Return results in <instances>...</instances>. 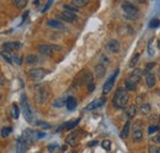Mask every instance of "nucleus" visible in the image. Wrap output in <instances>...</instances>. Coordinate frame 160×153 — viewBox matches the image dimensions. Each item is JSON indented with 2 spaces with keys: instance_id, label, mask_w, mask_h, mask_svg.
Listing matches in <instances>:
<instances>
[{
  "instance_id": "20",
  "label": "nucleus",
  "mask_w": 160,
  "mask_h": 153,
  "mask_svg": "<svg viewBox=\"0 0 160 153\" xmlns=\"http://www.w3.org/2000/svg\"><path fill=\"white\" fill-rule=\"evenodd\" d=\"M65 107H67V109L68 110H74L75 108H77V100H75V98L74 97H68L67 98V102H65Z\"/></svg>"
},
{
  "instance_id": "42",
  "label": "nucleus",
  "mask_w": 160,
  "mask_h": 153,
  "mask_svg": "<svg viewBox=\"0 0 160 153\" xmlns=\"http://www.w3.org/2000/svg\"><path fill=\"white\" fill-rule=\"evenodd\" d=\"M108 63H110L108 58L105 57V55H101V58H100V64H102V65H107Z\"/></svg>"
},
{
  "instance_id": "39",
  "label": "nucleus",
  "mask_w": 160,
  "mask_h": 153,
  "mask_svg": "<svg viewBox=\"0 0 160 153\" xmlns=\"http://www.w3.org/2000/svg\"><path fill=\"white\" fill-rule=\"evenodd\" d=\"M36 124H37L38 126H41V129H43V130H48V129L52 128L49 124H46V123H42V121H37Z\"/></svg>"
},
{
  "instance_id": "21",
  "label": "nucleus",
  "mask_w": 160,
  "mask_h": 153,
  "mask_svg": "<svg viewBox=\"0 0 160 153\" xmlns=\"http://www.w3.org/2000/svg\"><path fill=\"white\" fill-rule=\"evenodd\" d=\"M126 114H127V118L128 119H133L136 114H137V107L133 104V105H131L129 108H127V110H126Z\"/></svg>"
},
{
  "instance_id": "3",
  "label": "nucleus",
  "mask_w": 160,
  "mask_h": 153,
  "mask_svg": "<svg viewBox=\"0 0 160 153\" xmlns=\"http://www.w3.org/2000/svg\"><path fill=\"white\" fill-rule=\"evenodd\" d=\"M21 107H22V113H23V116H25V120L27 123H32L33 121V110L28 103V99H27V96L26 95H22L20 99Z\"/></svg>"
},
{
  "instance_id": "55",
  "label": "nucleus",
  "mask_w": 160,
  "mask_h": 153,
  "mask_svg": "<svg viewBox=\"0 0 160 153\" xmlns=\"http://www.w3.org/2000/svg\"><path fill=\"white\" fill-rule=\"evenodd\" d=\"M159 124H160V118H159Z\"/></svg>"
},
{
  "instance_id": "6",
  "label": "nucleus",
  "mask_w": 160,
  "mask_h": 153,
  "mask_svg": "<svg viewBox=\"0 0 160 153\" xmlns=\"http://www.w3.org/2000/svg\"><path fill=\"white\" fill-rule=\"evenodd\" d=\"M46 75H47V71L43 70V69H41V67L31 69V70L28 71V76H30L31 80H33V81H40V80H42Z\"/></svg>"
},
{
  "instance_id": "2",
  "label": "nucleus",
  "mask_w": 160,
  "mask_h": 153,
  "mask_svg": "<svg viewBox=\"0 0 160 153\" xmlns=\"http://www.w3.org/2000/svg\"><path fill=\"white\" fill-rule=\"evenodd\" d=\"M122 10H123L124 17H127L128 20H136L139 16V9L132 2H128V1L122 2Z\"/></svg>"
},
{
  "instance_id": "16",
  "label": "nucleus",
  "mask_w": 160,
  "mask_h": 153,
  "mask_svg": "<svg viewBox=\"0 0 160 153\" xmlns=\"http://www.w3.org/2000/svg\"><path fill=\"white\" fill-rule=\"evenodd\" d=\"M106 74V65H102V64H98L95 66V75L98 78H102Z\"/></svg>"
},
{
  "instance_id": "46",
  "label": "nucleus",
  "mask_w": 160,
  "mask_h": 153,
  "mask_svg": "<svg viewBox=\"0 0 160 153\" xmlns=\"http://www.w3.org/2000/svg\"><path fill=\"white\" fill-rule=\"evenodd\" d=\"M94 88H95V85L91 82V83H89V86H88V90H89V92H92L94 91Z\"/></svg>"
},
{
  "instance_id": "25",
  "label": "nucleus",
  "mask_w": 160,
  "mask_h": 153,
  "mask_svg": "<svg viewBox=\"0 0 160 153\" xmlns=\"http://www.w3.org/2000/svg\"><path fill=\"white\" fill-rule=\"evenodd\" d=\"M1 57L5 61L8 63H12V59H14V55H11V53L9 50H2L1 52Z\"/></svg>"
},
{
  "instance_id": "24",
  "label": "nucleus",
  "mask_w": 160,
  "mask_h": 153,
  "mask_svg": "<svg viewBox=\"0 0 160 153\" xmlns=\"http://www.w3.org/2000/svg\"><path fill=\"white\" fill-rule=\"evenodd\" d=\"M72 5H74L75 7H85L86 5H89V0H72Z\"/></svg>"
},
{
  "instance_id": "31",
  "label": "nucleus",
  "mask_w": 160,
  "mask_h": 153,
  "mask_svg": "<svg viewBox=\"0 0 160 153\" xmlns=\"http://www.w3.org/2000/svg\"><path fill=\"white\" fill-rule=\"evenodd\" d=\"M63 9H64V10H67V11H70V12H74V14H77V12H79V10H78V7H75L74 5H64V6H63Z\"/></svg>"
},
{
  "instance_id": "13",
  "label": "nucleus",
  "mask_w": 160,
  "mask_h": 153,
  "mask_svg": "<svg viewBox=\"0 0 160 153\" xmlns=\"http://www.w3.org/2000/svg\"><path fill=\"white\" fill-rule=\"evenodd\" d=\"M80 119H77V120H72V121H68L63 125H60L59 129H57V132H60L62 130H70V129H74L78 124H79Z\"/></svg>"
},
{
  "instance_id": "1",
  "label": "nucleus",
  "mask_w": 160,
  "mask_h": 153,
  "mask_svg": "<svg viewBox=\"0 0 160 153\" xmlns=\"http://www.w3.org/2000/svg\"><path fill=\"white\" fill-rule=\"evenodd\" d=\"M129 100V97H128V93L124 88H117L116 93H115V97H113V100H112V104L115 108H118V109H122L127 105Z\"/></svg>"
},
{
  "instance_id": "29",
  "label": "nucleus",
  "mask_w": 160,
  "mask_h": 153,
  "mask_svg": "<svg viewBox=\"0 0 160 153\" xmlns=\"http://www.w3.org/2000/svg\"><path fill=\"white\" fill-rule=\"evenodd\" d=\"M11 131H12V128H11V126H5V128H2V130H1V137H2V138L8 137L9 135L11 134Z\"/></svg>"
},
{
  "instance_id": "5",
  "label": "nucleus",
  "mask_w": 160,
  "mask_h": 153,
  "mask_svg": "<svg viewBox=\"0 0 160 153\" xmlns=\"http://www.w3.org/2000/svg\"><path fill=\"white\" fill-rule=\"evenodd\" d=\"M118 70H116L111 76L108 77L106 81H105V85H103V88H102V93L103 95H107L111 92V90L113 88V85H115V81H116V77L118 75Z\"/></svg>"
},
{
  "instance_id": "49",
  "label": "nucleus",
  "mask_w": 160,
  "mask_h": 153,
  "mask_svg": "<svg viewBox=\"0 0 160 153\" xmlns=\"http://www.w3.org/2000/svg\"><path fill=\"white\" fill-rule=\"evenodd\" d=\"M36 136H37V138H42V137H44L46 135L43 134V132H36Z\"/></svg>"
},
{
  "instance_id": "45",
  "label": "nucleus",
  "mask_w": 160,
  "mask_h": 153,
  "mask_svg": "<svg viewBox=\"0 0 160 153\" xmlns=\"http://www.w3.org/2000/svg\"><path fill=\"white\" fill-rule=\"evenodd\" d=\"M154 66H155V63H149V64H148V65L145 66V70H148V71H150V70H152V69H153Z\"/></svg>"
},
{
  "instance_id": "23",
  "label": "nucleus",
  "mask_w": 160,
  "mask_h": 153,
  "mask_svg": "<svg viewBox=\"0 0 160 153\" xmlns=\"http://www.w3.org/2000/svg\"><path fill=\"white\" fill-rule=\"evenodd\" d=\"M132 140H133V142H140L143 140V132H142V130H134L133 135H132Z\"/></svg>"
},
{
  "instance_id": "30",
  "label": "nucleus",
  "mask_w": 160,
  "mask_h": 153,
  "mask_svg": "<svg viewBox=\"0 0 160 153\" xmlns=\"http://www.w3.org/2000/svg\"><path fill=\"white\" fill-rule=\"evenodd\" d=\"M91 81H92V74H91L90 71H85L82 82H84V83H91Z\"/></svg>"
},
{
  "instance_id": "26",
  "label": "nucleus",
  "mask_w": 160,
  "mask_h": 153,
  "mask_svg": "<svg viewBox=\"0 0 160 153\" xmlns=\"http://www.w3.org/2000/svg\"><path fill=\"white\" fill-rule=\"evenodd\" d=\"M129 129H131V121H127V123H126V125H124V128H123V130H122V132H121V137H122L123 140L128 136Z\"/></svg>"
},
{
  "instance_id": "22",
  "label": "nucleus",
  "mask_w": 160,
  "mask_h": 153,
  "mask_svg": "<svg viewBox=\"0 0 160 153\" xmlns=\"http://www.w3.org/2000/svg\"><path fill=\"white\" fill-rule=\"evenodd\" d=\"M19 115H20V108L16 103H14L11 107V118L16 120V119H19Z\"/></svg>"
},
{
  "instance_id": "40",
  "label": "nucleus",
  "mask_w": 160,
  "mask_h": 153,
  "mask_svg": "<svg viewBox=\"0 0 160 153\" xmlns=\"http://www.w3.org/2000/svg\"><path fill=\"white\" fill-rule=\"evenodd\" d=\"M148 152L149 153H160V147H157V146H150L149 148H148Z\"/></svg>"
},
{
  "instance_id": "15",
  "label": "nucleus",
  "mask_w": 160,
  "mask_h": 153,
  "mask_svg": "<svg viewBox=\"0 0 160 153\" xmlns=\"http://www.w3.org/2000/svg\"><path fill=\"white\" fill-rule=\"evenodd\" d=\"M82 132L81 131H75V132H72V134L69 135L68 137H67V143L68 145H70V146H75L77 143H78V136L81 135Z\"/></svg>"
},
{
  "instance_id": "10",
  "label": "nucleus",
  "mask_w": 160,
  "mask_h": 153,
  "mask_svg": "<svg viewBox=\"0 0 160 153\" xmlns=\"http://www.w3.org/2000/svg\"><path fill=\"white\" fill-rule=\"evenodd\" d=\"M27 151V141L25 140V137H19L18 142H16V153H26Z\"/></svg>"
},
{
  "instance_id": "38",
  "label": "nucleus",
  "mask_w": 160,
  "mask_h": 153,
  "mask_svg": "<svg viewBox=\"0 0 160 153\" xmlns=\"http://www.w3.org/2000/svg\"><path fill=\"white\" fill-rule=\"evenodd\" d=\"M102 148L106 150V151H110V148H111V141H110V140L102 141Z\"/></svg>"
},
{
  "instance_id": "43",
  "label": "nucleus",
  "mask_w": 160,
  "mask_h": 153,
  "mask_svg": "<svg viewBox=\"0 0 160 153\" xmlns=\"http://www.w3.org/2000/svg\"><path fill=\"white\" fill-rule=\"evenodd\" d=\"M57 148H58V145H57V143H51V145L48 146V151H49V152H53V151L57 150Z\"/></svg>"
},
{
  "instance_id": "44",
  "label": "nucleus",
  "mask_w": 160,
  "mask_h": 153,
  "mask_svg": "<svg viewBox=\"0 0 160 153\" xmlns=\"http://www.w3.org/2000/svg\"><path fill=\"white\" fill-rule=\"evenodd\" d=\"M152 140L154 143H160V134H157L154 137H152Z\"/></svg>"
},
{
  "instance_id": "50",
  "label": "nucleus",
  "mask_w": 160,
  "mask_h": 153,
  "mask_svg": "<svg viewBox=\"0 0 160 153\" xmlns=\"http://www.w3.org/2000/svg\"><path fill=\"white\" fill-rule=\"evenodd\" d=\"M134 1H137V2H139V4H143V2H145V0H134Z\"/></svg>"
},
{
  "instance_id": "14",
  "label": "nucleus",
  "mask_w": 160,
  "mask_h": 153,
  "mask_svg": "<svg viewBox=\"0 0 160 153\" xmlns=\"http://www.w3.org/2000/svg\"><path fill=\"white\" fill-rule=\"evenodd\" d=\"M47 26H48V27H52V28H54V30H60V31H65V30H67L65 26H64V23H62L58 20H49V21L47 22Z\"/></svg>"
},
{
  "instance_id": "18",
  "label": "nucleus",
  "mask_w": 160,
  "mask_h": 153,
  "mask_svg": "<svg viewBox=\"0 0 160 153\" xmlns=\"http://www.w3.org/2000/svg\"><path fill=\"white\" fill-rule=\"evenodd\" d=\"M143 74H144V71L142 70V69H134L133 71H132V74H131V78L133 80V81H136L137 83L140 81V78L143 76Z\"/></svg>"
},
{
  "instance_id": "17",
  "label": "nucleus",
  "mask_w": 160,
  "mask_h": 153,
  "mask_svg": "<svg viewBox=\"0 0 160 153\" xmlns=\"http://www.w3.org/2000/svg\"><path fill=\"white\" fill-rule=\"evenodd\" d=\"M144 76H145L147 86H148L149 88H153V87L155 86V76H154V74L147 72V74H144Z\"/></svg>"
},
{
  "instance_id": "52",
  "label": "nucleus",
  "mask_w": 160,
  "mask_h": 153,
  "mask_svg": "<svg viewBox=\"0 0 160 153\" xmlns=\"http://www.w3.org/2000/svg\"><path fill=\"white\" fill-rule=\"evenodd\" d=\"M1 85H4V76L1 75Z\"/></svg>"
},
{
  "instance_id": "7",
  "label": "nucleus",
  "mask_w": 160,
  "mask_h": 153,
  "mask_svg": "<svg viewBox=\"0 0 160 153\" xmlns=\"http://www.w3.org/2000/svg\"><path fill=\"white\" fill-rule=\"evenodd\" d=\"M58 17H59L62 21H65V22H69V23L77 22V20H78L77 14L70 12V11H67V10H64L63 12H60L59 15H58Z\"/></svg>"
},
{
  "instance_id": "8",
  "label": "nucleus",
  "mask_w": 160,
  "mask_h": 153,
  "mask_svg": "<svg viewBox=\"0 0 160 153\" xmlns=\"http://www.w3.org/2000/svg\"><path fill=\"white\" fill-rule=\"evenodd\" d=\"M106 49L113 54H117L121 50V44L117 39H111L107 44H106Z\"/></svg>"
},
{
  "instance_id": "32",
  "label": "nucleus",
  "mask_w": 160,
  "mask_h": 153,
  "mask_svg": "<svg viewBox=\"0 0 160 153\" xmlns=\"http://www.w3.org/2000/svg\"><path fill=\"white\" fill-rule=\"evenodd\" d=\"M154 48H153V38L149 39V42H148V54L150 55V57H153L154 55Z\"/></svg>"
},
{
  "instance_id": "37",
  "label": "nucleus",
  "mask_w": 160,
  "mask_h": 153,
  "mask_svg": "<svg viewBox=\"0 0 160 153\" xmlns=\"http://www.w3.org/2000/svg\"><path fill=\"white\" fill-rule=\"evenodd\" d=\"M159 131V126H157V125H150L149 126V129H148V134L149 135H153V134H155V132H158Z\"/></svg>"
},
{
  "instance_id": "35",
  "label": "nucleus",
  "mask_w": 160,
  "mask_h": 153,
  "mask_svg": "<svg viewBox=\"0 0 160 153\" xmlns=\"http://www.w3.org/2000/svg\"><path fill=\"white\" fill-rule=\"evenodd\" d=\"M65 102H67V99H64V98H58L56 102H54V107L56 108H60V107H63L64 104H65Z\"/></svg>"
},
{
  "instance_id": "51",
  "label": "nucleus",
  "mask_w": 160,
  "mask_h": 153,
  "mask_svg": "<svg viewBox=\"0 0 160 153\" xmlns=\"http://www.w3.org/2000/svg\"><path fill=\"white\" fill-rule=\"evenodd\" d=\"M38 4H40V0H35L33 1V5H38Z\"/></svg>"
},
{
  "instance_id": "12",
  "label": "nucleus",
  "mask_w": 160,
  "mask_h": 153,
  "mask_svg": "<svg viewBox=\"0 0 160 153\" xmlns=\"http://www.w3.org/2000/svg\"><path fill=\"white\" fill-rule=\"evenodd\" d=\"M106 103V98H102V99H95V100H92L91 103H89L88 105H86V110H94V109H96V108H100L101 105H103Z\"/></svg>"
},
{
  "instance_id": "9",
  "label": "nucleus",
  "mask_w": 160,
  "mask_h": 153,
  "mask_svg": "<svg viewBox=\"0 0 160 153\" xmlns=\"http://www.w3.org/2000/svg\"><path fill=\"white\" fill-rule=\"evenodd\" d=\"M38 52L44 57H51L52 53L54 52V48L51 44H40L38 45Z\"/></svg>"
},
{
  "instance_id": "4",
  "label": "nucleus",
  "mask_w": 160,
  "mask_h": 153,
  "mask_svg": "<svg viewBox=\"0 0 160 153\" xmlns=\"http://www.w3.org/2000/svg\"><path fill=\"white\" fill-rule=\"evenodd\" d=\"M49 96H51V92H49L47 88H44V87H40V88H37V92L35 93V99H36V102H37V103H40V104H44V103L48 100Z\"/></svg>"
},
{
  "instance_id": "47",
  "label": "nucleus",
  "mask_w": 160,
  "mask_h": 153,
  "mask_svg": "<svg viewBox=\"0 0 160 153\" xmlns=\"http://www.w3.org/2000/svg\"><path fill=\"white\" fill-rule=\"evenodd\" d=\"M98 143H99V142H98V140H94V141L89 142V145H88V146H89V147H92V146H96Z\"/></svg>"
},
{
  "instance_id": "54",
  "label": "nucleus",
  "mask_w": 160,
  "mask_h": 153,
  "mask_svg": "<svg viewBox=\"0 0 160 153\" xmlns=\"http://www.w3.org/2000/svg\"><path fill=\"white\" fill-rule=\"evenodd\" d=\"M158 47L160 48V39H159V43H158Z\"/></svg>"
},
{
  "instance_id": "48",
  "label": "nucleus",
  "mask_w": 160,
  "mask_h": 153,
  "mask_svg": "<svg viewBox=\"0 0 160 153\" xmlns=\"http://www.w3.org/2000/svg\"><path fill=\"white\" fill-rule=\"evenodd\" d=\"M14 61L16 63V64H21V60L19 57H16V55H14Z\"/></svg>"
},
{
  "instance_id": "34",
  "label": "nucleus",
  "mask_w": 160,
  "mask_h": 153,
  "mask_svg": "<svg viewBox=\"0 0 160 153\" xmlns=\"http://www.w3.org/2000/svg\"><path fill=\"white\" fill-rule=\"evenodd\" d=\"M26 63H27V64H35V63H37V57L33 55V54L27 55V57H26Z\"/></svg>"
},
{
  "instance_id": "53",
  "label": "nucleus",
  "mask_w": 160,
  "mask_h": 153,
  "mask_svg": "<svg viewBox=\"0 0 160 153\" xmlns=\"http://www.w3.org/2000/svg\"><path fill=\"white\" fill-rule=\"evenodd\" d=\"M158 77L160 78V69H158Z\"/></svg>"
},
{
  "instance_id": "11",
  "label": "nucleus",
  "mask_w": 160,
  "mask_h": 153,
  "mask_svg": "<svg viewBox=\"0 0 160 153\" xmlns=\"http://www.w3.org/2000/svg\"><path fill=\"white\" fill-rule=\"evenodd\" d=\"M21 43L20 42H6V43H4L2 44V49L4 50H9V52H11V50H19L21 49Z\"/></svg>"
},
{
  "instance_id": "33",
  "label": "nucleus",
  "mask_w": 160,
  "mask_h": 153,
  "mask_svg": "<svg viewBox=\"0 0 160 153\" xmlns=\"http://www.w3.org/2000/svg\"><path fill=\"white\" fill-rule=\"evenodd\" d=\"M138 59H139V54L138 53H136L132 59H131V61H129V67H134V65L138 63Z\"/></svg>"
},
{
  "instance_id": "27",
  "label": "nucleus",
  "mask_w": 160,
  "mask_h": 153,
  "mask_svg": "<svg viewBox=\"0 0 160 153\" xmlns=\"http://www.w3.org/2000/svg\"><path fill=\"white\" fill-rule=\"evenodd\" d=\"M12 2L18 9H23V7H26L28 0H12Z\"/></svg>"
},
{
  "instance_id": "41",
  "label": "nucleus",
  "mask_w": 160,
  "mask_h": 153,
  "mask_svg": "<svg viewBox=\"0 0 160 153\" xmlns=\"http://www.w3.org/2000/svg\"><path fill=\"white\" fill-rule=\"evenodd\" d=\"M52 4H53V0H48V1H47V4L44 5V7H43V10H42V11H43V12L48 11V10H49V7L52 6Z\"/></svg>"
},
{
  "instance_id": "19",
  "label": "nucleus",
  "mask_w": 160,
  "mask_h": 153,
  "mask_svg": "<svg viewBox=\"0 0 160 153\" xmlns=\"http://www.w3.org/2000/svg\"><path fill=\"white\" fill-rule=\"evenodd\" d=\"M124 87H126V90H128V91H136V90H137V82L133 81L131 77H128V78L124 81Z\"/></svg>"
},
{
  "instance_id": "36",
  "label": "nucleus",
  "mask_w": 160,
  "mask_h": 153,
  "mask_svg": "<svg viewBox=\"0 0 160 153\" xmlns=\"http://www.w3.org/2000/svg\"><path fill=\"white\" fill-rule=\"evenodd\" d=\"M160 26V21L158 19H153L149 22V27L150 28H158Z\"/></svg>"
},
{
  "instance_id": "28",
  "label": "nucleus",
  "mask_w": 160,
  "mask_h": 153,
  "mask_svg": "<svg viewBox=\"0 0 160 153\" xmlns=\"http://www.w3.org/2000/svg\"><path fill=\"white\" fill-rule=\"evenodd\" d=\"M150 110H152V108H150V105L148 104V103H145V104H142V107H140V113L144 115H148L150 113Z\"/></svg>"
}]
</instances>
